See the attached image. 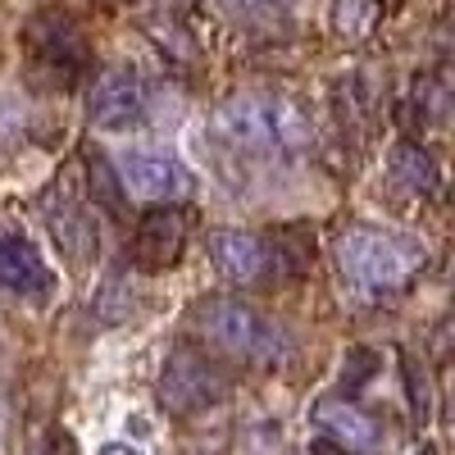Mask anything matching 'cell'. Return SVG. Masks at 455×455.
I'll return each mask as SVG.
<instances>
[{
  "instance_id": "1",
  "label": "cell",
  "mask_w": 455,
  "mask_h": 455,
  "mask_svg": "<svg viewBox=\"0 0 455 455\" xmlns=\"http://www.w3.org/2000/svg\"><path fill=\"white\" fill-rule=\"evenodd\" d=\"M332 255L337 269L355 291L364 296H387L410 287L424 274L428 264V246L414 233H396V228L383 223H347L337 228L332 237Z\"/></svg>"
},
{
  "instance_id": "2",
  "label": "cell",
  "mask_w": 455,
  "mask_h": 455,
  "mask_svg": "<svg viewBox=\"0 0 455 455\" xmlns=\"http://www.w3.org/2000/svg\"><path fill=\"white\" fill-rule=\"evenodd\" d=\"M192 323H196L205 347H214L219 355L237 360V364L274 369L291 351L287 328L242 296H201L192 310Z\"/></svg>"
},
{
  "instance_id": "3",
  "label": "cell",
  "mask_w": 455,
  "mask_h": 455,
  "mask_svg": "<svg viewBox=\"0 0 455 455\" xmlns=\"http://www.w3.org/2000/svg\"><path fill=\"white\" fill-rule=\"evenodd\" d=\"M214 132L251 156H278L291 160L310 146V119L300 114L287 96H264V92H246L223 100L214 114Z\"/></svg>"
},
{
  "instance_id": "4",
  "label": "cell",
  "mask_w": 455,
  "mask_h": 455,
  "mask_svg": "<svg viewBox=\"0 0 455 455\" xmlns=\"http://www.w3.org/2000/svg\"><path fill=\"white\" fill-rule=\"evenodd\" d=\"M296 228L278 233H246V228H214L210 233V259L214 269L237 283V287H259V283H287L300 278L306 264L315 259L310 242H291Z\"/></svg>"
},
{
  "instance_id": "5",
  "label": "cell",
  "mask_w": 455,
  "mask_h": 455,
  "mask_svg": "<svg viewBox=\"0 0 455 455\" xmlns=\"http://www.w3.org/2000/svg\"><path fill=\"white\" fill-rule=\"evenodd\" d=\"M228 396V373L196 347H178L169 360H164V373H160V405L178 419H192V414L219 405Z\"/></svg>"
},
{
  "instance_id": "6",
  "label": "cell",
  "mask_w": 455,
  "mask_h": 455,
  "mask_svg": "<svg viewBox=\"0 0 455 455\" xmlns=\"http://www.w3.org/2000/svg\"><path fill=\"white\" fill-rule=\"evenodd\" d=\"M42 214H46V228H51V237H55V246L68 264H92L96 259V242H100L96 210H92L87 192H78L73 173L55 178V187L42 201Z\"/></svg>"
},
{
  "instance_id": "7",
  "label": "cell",
  "mask_w": 455,
  "mask_h": 455,
  "mask_svg": "<svg viewBox=\"0 0 455 455\" xmlns=\"http://www.w3.org/2000/svg\"><path fill=\"white\" fill-rule=\"evenodd\" d=\"M119 182L128 187V192L137 201H156V205H178L196 192V178L192 169H187L178 156H169V150L160 146H132L119 156Z\"/></svg>"
},
{
  "instance_id": "8",
  "label": "cell",
  "mask_w": 455,
  "mask_h": 455,
  "mask_svg": "<svg viewBox=\"0 0 455 455\" xmlns=\"http://www.w3.org/2000/svg\"><path fill=\"white\" fill-rule=\"evenodd\" d=\"M146 83L128 68H109L96 78L92 96H87V119L100 132H128L146 119Z\"/></svg>"
},
{
  "instance_id": "9",
  "label": "cell",
  "mask_w": 455,
  "mask_h": 455,
  "mask_svg": "<svg viewBox=\"0 0 455 455\" xmlns=\"http://www.w3.org/2000/svg\"><path fill=\"white\" fill-rule=\"evenodd\" d=\"M310 424H315L328 442H337L341 451L369 455V451L383 446V424H378L364 405H355L351 396H319L315 410H310Z\"/></svg>"
},
{
  "instance_id": "10",
  "label": "cell",
  "mask_w": 455,
  "mask_h": 455,
  "mask_svg": "<svg viewBox=\"0 0 455 455\" xmlns=\"http://www.w3.org/2000/svg\"><path fill=\"white\" fill-rule=\"evenodd\" d=\"M187 228H192V214L178 205H156L132 233V259L141 269H169V264L182 255L187 246Z\"/></svg>"
},
{
  "instance_id": "11",
  "label": "cell",
  "mask_w": 455,
  "mask_h": 455,
  "mask_svg": "<svg viewBox=\"0 0 455 455\" xmlns=\"http://www.w3.org/2000/svg\"><path fill=\"white\" fill-rule=\"evenodd\" d=\"M28 46H32L36 60L51 64V68L78 73L87 64V36H83V28L73 23V19H64V14H55V10L36 14L28 23Z\"/></svg>"
},
{
  "instance_id": "12",
  "label": "cell",
  "mask_w": 455,
  "mask_h": 455,
  "mask_svg": "<svg viewBox=\"0 0 455 455\" xmlns=\"http://www.w3.org/2000/svg\"><path fill=\"white\" fill-rule=\"evenodd\" d=\"M0 291H14V296H28V300H46L55 291V269L32 242L0 237Z\"/></svg>"
},
{
  "instance_id": "13",
  "label": "cell",
  "mask_w": 455,
  "mask_h": 455,
  "mask_svg": "<svg viewBox=\"0 0 455 455\" xmlns=\"http://www.w3.org/2000/svg\"><path fill=\"white\" fill-rule=\"evenodd\" d=\"M387 173L410 196H437V187H442L437 156L428 146H419V141H396L392 156H387Z\"/></svg>"
},
{
  "instance_id": "14",
  "label": "cell",
  "mask_w": 455,
  "mask_h": 455,
  "mask_svg": "<svg viewBox=\"0 0 455 455\" xmlns=\"http://www.w3.org/2000/svg\"><path fill=\"white\" fill-rule=\"evenodd\" d=\"M87 201H105L109 214H119V182L109 178V164L105 156H87Z\"/></svg>"
},
{
  "instance_id": "15",
  "label": "cell",
  "mask_w": 455,
  "mask_h": 455,
  "mask_svg": "<svg viewBox=\"0 0 455 455\" xmlns=\"http://www.w3.org/2000/svg\"><path fill=\"white\" fill-rule=\"evenodd\" d=\"M337 32L347 36H364L378 23V0H337Z\"/></svg>"
},
{
  "instance_id": "16",
  "label": "cell",
  "mask_w": 455,
  "mask_h": 455,
  "mask_svg": "<svg viewBox=\"0 0 455 455\" xmlns=\"http://www.w3.org/2000/svg\"><path fill=\"white\" fill-rule=\"evenodd\" d=\"M228 10H237V14H264V10H283L291 5V0H223Z\"/></svg>"
},
{
  "instance_id": "17",
  "label": "cell",
  "mask_w": 455,
  "mask_h": 455,
  "mask_svg": "<svg viewBox=\"0 0 455 455\" xmlns=\"http://www.w3.org/2000/svg\"><path fill=\"white\" fill-rule=\"evenodd\" d=\"M96 455H141V451H137V446H128V442H105Z\"/></svg>"
},
{
  "instance_id": "18",
  "label": "cell",
  "mask_w": 455,
  "mask_h": 455,
  "mask_svg": "<svg viewBox=\"0 0 455 455\" xmlns=\"http://www.w3.org/2000/svg\"><path fill=\"white\" fill-rule=\"evenodd\" d=\"M414 455H437V446H419V451H414Z\"/></svg>"
}]
</instances>
